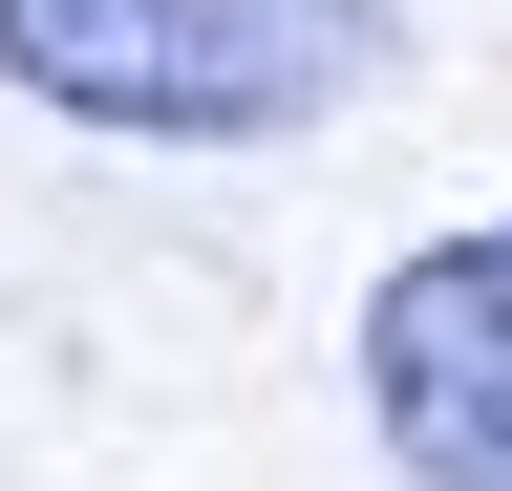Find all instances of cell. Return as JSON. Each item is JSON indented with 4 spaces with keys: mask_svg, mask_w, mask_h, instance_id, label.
I'll return each instance as SVG.
<instances>
[{
    "mask_svg": "<svg viewBox=\"0 0 512 491\" xmlns=\"http://www.w3.org/2000/svg\"><path fill=\"white\" fill-rule=\"evenodd\" d=\"M406 0H0V86L107 150H299Z\"/></svg>",
    "mask_w": 512,
    "mask_h": 491,
    "instance_id": "cell-1",
    "label": "cell"
},
{
    "mask_svg": "<svg viewBox=\"0 0 512 491\" xmlns=\"http://www.w3.org/2000/svg\"><path fill=\"white\" fill-rule=\"evenodd\" d=\"M363 427L406 491H512V214L363 278Z\"/></svg>",
    "mask_w": 512,
    "mask_h": 491,
    "instance_id": "cell-2",
    "label": "cell"
}]
</instances>
